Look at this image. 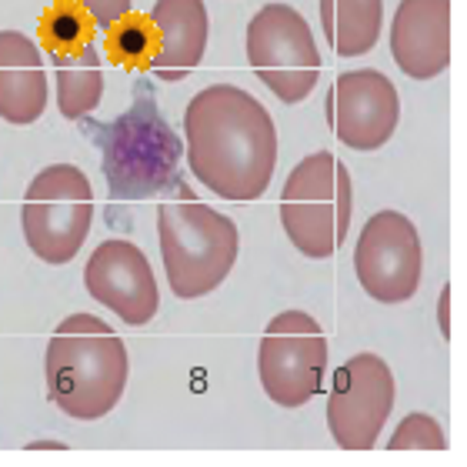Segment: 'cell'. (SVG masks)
I'll return each mask as SVG.
<instances>
[{
    "instance_id": "17",
    "label": "cell",
    "mask_w": 467,
    "mask_h": 467,
    "mask_svg": "<svg viewBox=\"0 0 467 467\" xmlns=\"http://www.w3.org/2000/svg\"><path fill=\"white\" fill-rule=\"evenodd\" d=\"M57 80V108L67 120H80L104 98V64L94 44L74 54H50Z\"/></svg>"
},
{
    "instance_id": "9",
    "label": "cell",
    "mask_w": 467,
    "mask_h": 467,
    "mask_svg": "<svg viewBox=\"0 0 467 467\" xmlns=\"http://www.w3.org/2000/svg\"><path fill=\"white\" fill-rule=\"evenodd\" d=\"M394 408V374L378 354H354L334 370L327 428L337 448L370 451Z\"/></svg>"
},
{
    "instance_id": "13",
    "label": "cell",
    "mask_w": 467,
    "mask_h": 467,
    "mask_svg": "<svg viewBox=\"0 0 467 467\" xmlns=\"http://www.w3.org/2000/svg\"><path fill=\"white\" fill-rule=\"evenodd\" d=\"M390 54L410 80H434L451 64V0H400Z\"/></svg>"
},
{
    "instance_id": "21",
    "label": "cell",
    "mask_w": 467,
    "mask_h": 467,
    "mask_svg": "<svg viewBox=\"0 0 467 467\" xmlns=\"http://www.w3.org/2000/svg\"><path fill=\"white\" fill-rule=\"evenodd\" d=\"M78 4L88 10L90 20L100 30H108L110 24H117V20L124 17V14H130V7H134V0H78Z\"/></svg>"
},
{
    "instance_id": "20",
    "label": "cell",
    "mask_w": 467,
    "mask_h": 467,
    "mask_svg": "<svg viewBox=\"0 0 467 467\" xmlns=\"http://www.w3.org/2000/svg\"><path fill=\"white\" fill-rule=\"evenodd\" d=\"M388 448L390 451H444L448 448V438H444V431H441L438 420L414 410V414H408V418L398 424V431L390 434Z\"/></svg>"
},
{
    "instance_id": "16",
    "label": "cell",
    "mask_w": 467,
    "mask_h": 467,
    "mask_svg": "<svg viewBox=\"0 0 467 467\" xmlns=\"http://www.w3.org/2000/svg\"><path fill=\"white\" fill-rule=\"evenodd\" d=\"M321 27L334 54L364 57L378 47L384 27V0H317Z\"/></svg>"
},
{
    "instance_id": "19",
    "label": "cell",
    "mask_w": 467,
    "mask_h": 467,
    "mask_svg": "<svg viewBox=\"0 0 467 467\" xmlns=\"http://www.w3.org/2000/svg\"><path fill=\"white\" fill-rule=\"evenodd\" d=\"M98 24L90 20V14L80 7L78 0H60L54 7L40 14V40L47 54H74L94 44Z\"/></svg>"
},
{
    "instance_id": "1",
    "label": "cell",
    "mask_w": 467,
    "mask_h": 467,
    "mask_svg": "<svg viewBox=\"0 0 467 467\" xmlns=\"http://www.w3.org/2000/svg\"><path fill=\"white\" fill-rule=\"evenodd\" d=\"M187 164L224 201H257L277 167V130L261 100L234 84H214L184 110Z\"/></svg>"
},
{
    "instance_id": "22",
    "label": "cell",
    "mask_w": 467,
    "mask_h": 467,
    "mask_svg": "<svg viewBox=\"0 0 467 467\" xmlns=\"http://www.w3.org/2000/svg\"><path fill=\"white\" fill-rule=\"evenodd\" d=\"M448 301H451V287H444V291H441V334H444V337H448V334H451Z\"/></svg>"
},
{
    "instance_id": "12",
    "label": "cell",
    "mask_w": 467,
    "mask_h": 467,
    "mask_svg": "<svg viewBox=\"0 0 467 467\" xmlns=\"http://www.w3.org/2000/svg\"><path fill=\"white\" fill-rule=\"evenodd\" d=\"M88 294L130 327H144L157 317L161 294L144 251L130 241H104L84 267Z\"/></svg>"
},
{
    "instance_id": "6",
    "label": "cell",
    "mask_w": 467,
    "mask_h": 467,
    "mask_svg": "<svg viewBox=\"0 0 467 467\" xmlns=\"http://www.w3.org/2000/svg\"><path fill=\"white\" fill-rule=\"evenodd\" d=\"M94 221V191L88 174L74 164L44 167L27 187L20 207L24 241L44 264L74 261Z\"/></svg>"
},
{
    "instance_id": "11",
    "label": "cell",
    "mask_w": 467,
    "mask_h": 467,
    "mask_svg": "<svg viewBox=\"0 0 467 467\" xmlns=\"http://www.w3.org/2000/svg\"><path fill=\"white\" fill-rule=\"evenodd\" d=\"M327 127L350 150H378L400 124V98L380 70H348L327 90Z\"/></svg>"
},
{
    "instance_id": "7",
    "label": "cell",
    "mask_w": 467,
    "mask_h": 467,
    "mask_svg": "<svg viewBox=\"0 0 467 467\" xmlns=\"http://www.w3.org/2000/svg\"><path fill=\"white\" fill-rule=\"evenodd\" d=\"M247 64L284 104H301L321 78V50L291 4H264L247 24Z\"/></svg>"
},
{
    "instance_id": "10",
    "label": "cell",
    "mask_w": 467,
    "mask_h": 467,
    "mask_svg": "<svg viewBox=\"0 0 467 467\" xmlns=\"http://www.w3.org/2000/svg\"><path fill=\"white\" fill-rule=\"evenodd\" d=\"M424 267L418 227L400 211H378L358 237L354 274L360 287L380 304H400L414 297Z\"/></svg>"
},
{
    "instance_id": "8",
    "label": "cell",
    "mask_w": 467,
    "mask_h": 467,
    "mask_svg": "<svg viewBox=\"0 0 467 467\" xmlns=\"http://www.w3.org/2000/svg\"><path fill=\"white\" fill-rule=\"evenodd\" d=\"M257 374L264 394L277 408L294 410L317 398L327 374V341L321 324L304 311L277 314L261 337Z\"/></svg>"
},
{
    "instance_id": "23",
    "label": "cell",
    "mask_w": 467,
    "mask_h": 467,
    "mask_svg": "<svg viewBox=\"0 0 467 467\" xmlns=\"http://www.w3.org/2000/svg\"><path fill=\"white\" fill-rule=\"evenodd\" d=\"M34 448H64L60 441H40V444H34Z\"/></svg>"
},
{
    "instance_id": "3",
    "label": "cell",
    "mask_w": 467,
    "mask_h": 467,
    "mask_svg": "<svg viewBox=\"0 0 467 467\" xmlns=\"http://www.w3.org/2000/svg\"><path fill=\"white\" fill-rule=\"evenodd\" d=\"M124 341L94 314H70L47 344V394L64 414L98 420L127 388Z\"/></svg>"
},
{
    "instance_id": "15",
    "label": "cell",
    "mask_w": 467,
    "mask_h": 467,
    "mask_svg": "<svg viewBox=\"0 0 467 467\" xmlns=\"http://www.w3.org/2000/svg\"><path fill=\"white\" fill-rule=\"evenodd\" d=\"M47 74L37 44L20 30H0V117L34 124L47 110Z\"/></svg>"
},
{
    "instance_id": "14",
    "label": "cell",
    "mask_w": 467,
    "mask_h": 467,
    "mask_svg": "<svg viewBox=\"0 0 467 467\" xmlns=\"http://www.w3.org/2000/svg\"><path fill=\"white\" fill-rule=\"evenodd\" d=\"M150 20L161 37L150 60V74L164 84H177L204 60L207 34H211L204 0H157Z\"/></svg>"
},
{
    "instance_id": "5",
    "label": "cell",
    "mask_w": 467,
    "mask_h": 467,
    "mask_svg": "<svg viewBox=\"0 0 467 467\" xmlns=\"http://www.w3.org/2000/svg\"><path fill=\"white\" fill-rule=\"evenodd\" d=\"M354 214V187L348 167L334 154L304 157L281 191V224L287 241L314 261L341 251Z\"/></svg>"
},
{
    "instance_id": "18",
    "label": "cell",
    "mask_w": 467,
    "mask_h": 467,
    "mask_svg": "<svg viewBox=\"0 0 467 467\" xmlns=\"http://www.w3.org/2000/svg\"><path fill=\"white\" fill-rule=\"evenodd\" d=\"M157 27L144 14H124L108 27V60L127 70H150L157 54Z\"/></svg>"
},
{
    "instance_id": "2",
    "label": "cell",
    "mask_w": 467,
    "mask_h": 467,
    "mask_svg": "<svg viewBox=\"0 0 467 467\" xmlns=\"http://www.w3.org/2000/svg\"><path fill=\"white\" fill-rule=\"evenodd\" d=\"M80 120L100 150V171L108 177V194L114 204L150 201L167 191L194 197L181 177L184 144L161 114L150 80H137L134 100L120 117L108 124L90 120V114Z\"/></svg>"
},
{
    "instance_id": "4",
    "label": "cell",
    "mask_w": 467,
    "mask_h": 467,
    "mask_svg": "<svg viewBox=\"0 0 467 467\" xmlns=\"http://www.w3.org/2000/svg\"><path fill=\"white\" fill-rule=\"evenodd\" d=\"M157 237L164 254L167 284L181 301H197L214 294V287L227 281L241 254L237 224L194 197L161 204Z\"/></svg>"
}]
</instances>
